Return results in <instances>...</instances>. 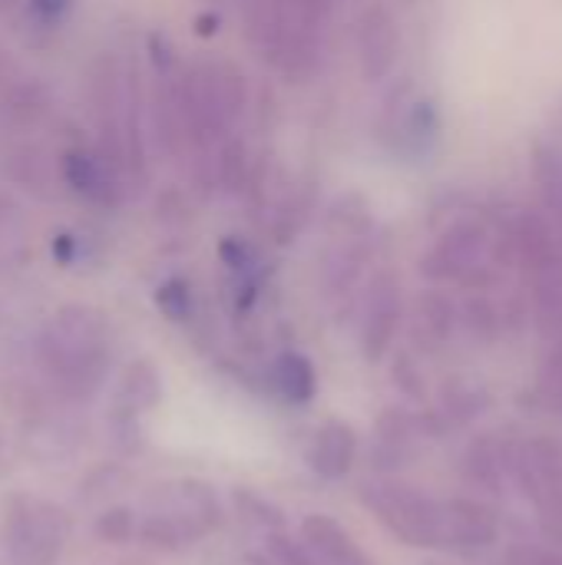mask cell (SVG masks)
Segmentation results:
<instances>
[{"label": "cell", "mask_w": 562, "mask_h": 565, "mask_svg": "<svg viewBox=\"0 0 562 565\" xmlns=\"http://www.w3.org/2000/svg\"><path fill=\"white\" fill-rule=\"evenodd\" d=\"M513 252L510 228L490 225L484 215H460L454 218L431 252L424 255V275L431 281H457V285H487L494 275V265Z\"/></svg>", "instance_id": "cell-4"}, {"label": "cell", "mask_w": 562, "mask_h": 565, "mask_svg": "<svg viewBox=\"0 0 562 565\" xmlns=\"http://www.w3.org/2000/svg\"><path fill=\"white\" fill-rule=\"evenodd\" d=\"M93 116L99 129L96 149L129 185L149 182L146 156V93L139 70L123 53H103L93 70Z\"/></svg>", "instance_id": "cell-1"}, {"label": "cell", "mask_w": 562, "mask_h": 565, "mask_svg": "<svg viewBox=\"0 0 562 565\" xmlns=\"http://www.w3.org/2000/svg\"><path fill=\"white\" fill-rule=\"evenodd\" d=\"M146 503H149V510H166V513L179 516L199 540H205L209 533H215L222 526V503H219L215 490L202 480L159 483Z\"/></svg>", "instance_id": "cell-11"}, {"label": "cell", "mask_w": 562, "mask_h": 565, "mask_svg": "<svg viewBox=\"0 0 562 565\" xmlns=\"http://www.w3.org/2000/svg\"><path fill=\"white\" fill-rule=\"evenodd\" d=\"M441 109L431 96L404 86L388 99L381 132L388 146L404 159H424L441 142Z\"/></svg>", "instance_id": "cell-7"}, {"label": "cell", "mask_w": 562, "mask_h": 565, "mask_svg": "<svg viewBox=\"0 0 562 565\" xmlns=\"http://www.w3.org/2000/svg\"><path fill=\"white\" fill-rule=\"evenodd\" d=\"M497 520L477 500H444V550L450 553H480L494 546Z\"/></svg>", "instance_id": "cell-12"}, {"label": "cell", "mask_w": 562, "mask_h": 565, "mask_svg": "<svg viewBox=\"0 0 562 565\" xmlns=\"http://www.w3.org/2000/svg\"><path fill=\"white\" fill-rule=\"evenodd\" d=\"M23 0H0V13H10L13 7H20Z\"/></svg>", "instance_id": "cell-33"}, {"label": "cell", "mask_w": 562, "mask_h": 565, "mask_svg": "<svg viewBox=\"0 0 562 565\" xmlns=\"http://www.w3.org/2000/svg\"><path fill=\"white\" fill-rule=\"evenodd\" d=\"M543 391L550 394V401L562 407V351L560 354H553V364H550V371L543 374Z\"/></svg>", "instance_id": "cell-29"}, {"label": "cell", "mask_w": 562, "mask_h": 565, "mask_svg": "<svg viewBox=\"0 0 562 565\" xmlns=\"http://www.w3.org/2000/svg\"><path fill=\"white\" fill-rule=\"evenodd\" d=\"M358 460V434L344 420H328L318 427L308 447V467L321 480H344Z\"/></svg>", "instance_id": "cell-15"}, {"label": "cell", "mask_w": 562, "mask_h": 565, "mask_svg": "<svg viewBox=\"0 0 562 565\" xmlns=\"http://www.w3.org/2000/svg\"><path fill=\"white\" fill-rule=\"evenodd\" d=\"M510 565H562V556L537 553V550H517V553L510 556Z\"/></svg>", "instance_id": "cell-31"}, {"label": "cell", "mask_w": 562, "mask_h": 565, "mask_svg": "<svg viewBox=\"0 0 562 565\" xmlns=\"http://www.w3.org/2000/svg\"><path fill=\"white\" fill-rule=\"evenodd\" d=\"M394 381H397V387H404L411 397H421V394H424V391H421V374L414 371V364H411L407 354H401V361L394 364Z\"/></svg>", "instance_id": "cell-28"}, {"label": "cell", "mask_w": 562, "mask_h": 565, "mask_svg": "<svg viewBox=\"0 0 562 565\" xmlns=\"http://www.w3.org/2000/svg\"><path fill=\"white\" fill-rule=\"evenodd\" d=\"M311 212H315V192L308 185H295L291 192H285L275 202V212H272V235H275V242L288 245L308 225Z\"/></svg>", "instance_id": "cell-21"}, {"label": "cell", "mask_w": 562, "mask_h": 565, "mask_svg": "<svg viewBox=\"0 0 562 565\" xmlns=\"http://www.w3.org/2000/svg\"><path fill=\"white\" fill-rule=\"evenodd\" d=\"M533 172L543 195V218L562 242V146L556 139L540 142L533 152Z\"/></svg>", "instance_id": "cell-18"}, {"label": "cell", "mask_w": 562, "mask_h": 565, "mask_svg": "<svg viewBox=\"0 0 562 565\" xmlns=\"http://www.w3.org/2000/svg\"><path fill=\"white\" fill-rule=\"evenodd\" d=\"M354 50H358V66H361L364 79L381 83L391 76V70L401 60V26L388 3L374 0L358 13Z\"/></svg>", "instance_id": "cell-9"}, {"label": "cell", "mask_w": 562, "mask_h": 565, "mask_svg": "<svg viewBox=\"0 0 562 565\" xmlns=\"http://www.w3.org/2000/svg\"><path fill=\"white\" fill-rule=\"evenodd\" d=\"M219 23H222V17H219L215 10H209V13H202V17L195 20V33H199V36H212V33H219Z\"/></svg>", "instance_id": "cell-32"}, {"label": "cell", "mask_w": 562, "mask_h": 565, "mask_svg": "<svg viewBox=\"0 0 562 565\" xmlns=\"http://www.w3.org/2000/svg\"><path fill=\"white\" fill-rule=\"evenodd\" d=\"M60 175L73 195L96 209H119L126 199V182L123 175L106 162V156L96 146L76 142L63 149L60 156Z\"/></svg>", "instance_id": "cell-8"}, {"label": "cell", "mask_w": 562, "mask_h": 565, "mask_svg": "<svg viewBox=\"0 0 562 565\" xmlns=\"http://www.w3.org/2000/svg\"><path fill=\"white\" fill-rule=\"evenodd\" d=\"M53 258L60 262V265H70V262H76V252H79V242H76V235H70V232H60V235H53Z\"/></svg>", "instance_id": "cell-30"}, {"label": "cell", "mask_w": 562, "mask_h": 565, "mask_svg": "<svg viewBox=\"0 0 562 565\" xmlns=\"http://www.w3.org/2000/svg\"><path fill=\"white\" fill-rule=\"evenodd\" d=\"M424 434L421 417L407 411H388L378 420L374 430V447H371V467L381 473H394L407 467V460L417 454V437Z\"/></svg>", "instance_id": "cell-13"}, {"label": "cell", "mask_w": 562, "mask_h": 565, "mask_svg": "<svg viewBox=\"0 0 562 565\" xmlns=\"http://www.w3.org/2000/svg\"><path fill=\"white\" fill-rule=\"evenodd\" d=\"M209 3H245V0H209Z\"/></svg>", "instance_id": "cell-35"}, {"label": "cell", "mask_w": 562, "mask_h": 565, "mask_svg": "<svg viewBox=\"0 0 562 565\" xmlns=\"http://www.w3.org/2000/svg\"><path fill=\"white\" fill-rule=\"evenodd\" d=\"M136 526H139V520H136V513L129 507H109V510H103L96 516L93 533L106 546H126V543L136 540Z\"/></svg>", "instance_id": "cell-25"}, {"label": "cell", "mask_w": 562, "mask_h": 565, "mask_svg": "<svg viewBox=\"0 0 562 565\" xmlns=\"http://www.w3.org/2000/svg\"><path fill=\"white\" fill-rule=\"evenodd\" d=\"M556 142L562 146V103H560V119H556Z\"/></svg>", "instance_id": "cell-34"}, {"label": "cell", "mask_w": 562, "mask_h": 565, "mask_svg": "<svg viewBox=\"0 0 562 565\" xmlns=\"http://www.w3.org/2000/svg\"><path fill=\"white\" fill-rule=\"evenodd\" d=\"M480 404H484V397H474V391L464 384L447 387V394H444V414L454 420H470L474 414H480Z\"/></svg>", "instance_id": "cell-27"}, {"label": "cell", "mask_w": 562, "mask_h": 565, "mask_svg": "<svg viewBox=\"0 0 562 565\" xmlns=\"http://www.w3.org/2000/svg\"><path fill=\"white\" fill-rule=\"evenodd\" d=\"M268 384H272V391L285 404L305 407L318 394V371H315V364H311L308 354H301V351H282L272 361V367H268Z\"/></svg>", "instance_id": "cell-16"}, {"label": "cell", "mask_w": 562, "mask_h": 565, "mask_svg": "<svg viewBox=\"0 0 562 565\" xmlns=\"http://www.w3.org/2000/svg\"><path fill=\"white\" fill-rule=\"evenodd\" d=\"M36 358L43 377L63 401H93L109 374L113 358V331L106 315L89 305L60 308L40 331Z\"/></svg>", "instance_id": "cell-2"}, {"label": "cell", "mask_w": 562, "mask_h": 565, "mask_svg": "<svg viewBox=\"0 0 562 565\" xmlns=\"http://www.w3.org/2000/svg\"><path fill=\"white\" fill-rule=\"evenodd\" d=\"M245 40L262 63L285 79H308L321 63L328 20L295 0H245Z\"/></svg>", "instance_id": "cell-3"}, {"label": "cell", "mask_w": 562, "mask_h": 565, "mask_svg": "<svg viewBox=\"0 0 562 565\" xmlns=\"http://www.w3.org/2000/svg\"><path fill=\"white\" fill-rule=\"evenodd\" d=\"M159 401H162V374L156 371V364L146 361V358H136L132 364H126V371L119 377V391H116L113 411L142 417Z\"/></svg>", "instance_id": "cell-17"}, {"label": "cell", "mask_w": 562, "mask_h": 565, "mask_svg": "<svg viewBox=\"0 0 562 565\" xmlns=\"http://www.w3.org/2000/svg\"><path fill=\"white\" fill-rule=\"evenodd\" d=\"M457 328V308L447 295L431 291L417 301V321H414V334L424 348H441Z\"/></svg>", "instance_id": "cell-20"}, {"label": "cell", "mask_w": 562, "mask_h": 565, "mask_svg": "<svg viewBox=\"0 0 562 565\" xmlns=\"http://www.w3.org/2000/svg\"><path fill=\"white\" fill-rule=\"evenodd\" d=\"M401 318H404L401 281L391 271L374 275L364 291V311H361V351L371 364L388 358V351L397 338Z\"/></svg>", "instance_id": "cell-10"}, {"label": "cell", "mask_w": 562, "mask_h": 565, "mask_svg": "<svg viewBox=\"0 0 562 565\" xmlns=\"http://www.w3.org/2000/svg\"><path fill=\"white\" fill-rule=\"evenodd\" d=\"M0 540L10 565H56L70 540V520L60 507L17 493L3 507Z\"/></svg>", "instance_id": "cell-6"}, {"label": "cell", "mask_w": 562, "mask_h": 565, "mask_svg": "<svg viewBox=\"0 0 562 565\" xmlns=\"http://www.w3.org/2000/svg\"><path fill=\"white\" fill-rule=\"evenodd\" d=\"M136 536L142 546H149L156 553H182L199 543V536L179 516H172L166 510H149L146 520L136 526Z\"/></svg>", "instance_id": "cell-19"}, {"label": "cell", "mask_w": 562, "mask_h": 565, "mask_svg": "<svg viewBox=\"0 0 562 565\" xmlns=\"http://www.w3.org/2000/svg\"><path fill=\"white\" fill-rule=\"evenodd\" d=\"M73 7H76V0H23L20 13H23V23L30 26V33L53 36L66 23Z\"/></svg>", "instance_id": "cell-24"}, {"label": "cell", "mask_w": 562, "mask_h": 565, "mask_svg": "<svg viewBox=\"0 0 562 565\" xmlns=\"http://www.w3.org/2000/svg\"><path fill=\"white\" fill-rule=\"evenodd\" d=\"M232 507H235V513L248 523V526H255V530H262V533H278V530H285V510L278 507V503H272L268 497H262V493H255V490H248V487H235L232 490Z\"/></svg>", "instance_id": "cell-22"}, {"label": "cell", "mask_w": 562, "mask_h": 565, "mask_svg": "<svg viewBox=\"0 0 562 565\" xmlns=\"http://www.w3.org/2000/svg\"><path fill=\"white\" fill-rule=\"evenodd\" d=\"M361 503L404 546L444 550V500L397 480H374L361 487Z\"/></svg>", "instance_id": "cell-5"}, {"label": "cell", "mask_w": 562, "mask_h": 565, "mask_svg": "<svg viewBox=\"0 0 562 565\" xmlns=\"http://www.w3.org/2000/svg\"><path fill=\"white\" fill-rule=\"evenodd\" d=\"M152 301L159 308V315L172 324H185L195 315V288L189 278L172 275L166 281H159V288L152 291Z\"/></svg>", "instance_id": "cell-23"}, {"label": "cell", "mask_w": 562, "mask_h": 565, "mask_svg": "<svg viewBox=\"0 0 562 565\" xmlns=\"http://www.w3.org/2000/svg\"><path fill=\"white\" fill-rule=\"evenodd\" d=\"M262 553H265V563L268 565H318L315 563V556L308 553V546L298 543L295 536H288L285 530L265 533Z\"/></svg>", "instance_id": "cell-26"}, {"label": "cell", "mask_w": 562, "mask_h": 565, "mask_svg": "<svg viewBox=\"0 0 562 565\" xmlns=\"http://www.w3.org/2000/svg\"><path fill=\"white\" fill-rule=\"evenodd\" d=\"M301 543L318 565H374L371 556L354 543V536L325 513H308L301 520Z\"/></svg>", "instance_id": "cell-14"}]
</instances>
